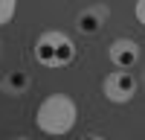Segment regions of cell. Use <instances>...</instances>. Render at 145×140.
I'll return each mask as SVG.
<instances>
[{"label":"cell","mask_w":145,"mask_h":140,"mask_svg":"<svg viewBox=\"0 0 145 140\" xmlns=\"http://www.w3.org/2000/svg\"><path fill=\"white\" fill-rule=\"evenodd\" d=\"M107 18H110V9H107L105 3H96V6H87V9H81L78 15H76V29L81 35H99L105 29V23Z\"/></svg>","instance_id":"5b68a950"},{"label":"cell","mask_w":145,"mask_h":140,"mask_svg":"<svg viewBox=\"0 0 145 140\" xmlns=\"http://www.w3.org/2000/svg\"><path fill=\"white\" fill-rule=\"evenodd\" d=\"M107 55H110V64L113 67L134 70L139 64V44L134 38H113L110 47H107Z\"/></svg>","instance_id":"277c9868"},{"label":"cell","mask_w":145,"mask_h":140,"mask_svg":"<svg viewBox=\"0 0 145 140\" xmlns=\"http://www.w3.org/2000/svg\"><path fill=\"white\" fill-rule=\"evenodd\" d=\"M78 123V105L67 93H50L35 108V125L46 137H64Z\"/></svg>","instance_id":"6da1fadb"},{"label":"cell","mask_w":145,"mask_h":140,"mask_svg":"<svg viewBox=\"0 0 145 140\" xmlns=\"http://www.w3.org/2000/svg\"><path fill=\"white\" fill-rule=\"evenodd\" d=\"M29 85L32 79L26 70H9L0 76V93H6V96H23V93H29Z\"/></svg>","instance_id":"8992f818"},{"label":"cell","mask_w":145,"mask_h":140,"mask_svg":"<svg viewBox=\"0 0 145 140\" xmlns=\"http://www.w3.org/2000/svg\"><path fill=\"white\" fill-rule=\"evenodd\" d=\"M35 61L41 67H50V70H61V67H70L78 55V47L76 41L70 38L67 32L61 29H46L35 38Z\"/></svg>","instance_id":"7a4b0ae2"},{"label":"cell","mask_w":145,"mask_h":140,"mask_svg":"<svg viewBox=\"0 0 145 140\" xmlns=\"http://www.w3.org/2000/svg\"><path fill=\"white\" fill-rule=\"evenodd\" d=\"M102 93H105V99L113 102V105H128L137 96V76H134V70H122V67L110 70V73L102 79Z\"/></svg>","instance_id":"3957f363"},{"label":"cell","mask_w":145,"mask_h":140,"mask_svg":"<svg viewBox=\"0 0 145 140\" xmlns=\"http://www.w3.org/2000/svg\"><path fill=\"white\" fill-rule=\"evenodd\" d=\"M134 15H137V20H139V26H145V0H137Z\"/></svg>","instance_id":"ba28073f"},{"label":"cell","mask_w":145,"mask_h":140,"mask_svg":"<svg viewBox=\"0 0 145 140\" xmlns=\"http://www.w3.org/2000/svg\"><path fill=\"white\" fill-rule=\"evenodd\" d=\"M15 12H18V0H0V26L12 23Z\"/></svg>","instance_id":"52a82bcc"}]
</instances>
